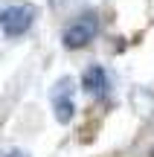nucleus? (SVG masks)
Masks as SVG:
<instances>
[{
	"mask_svg": "<svg viewBox=\"0 0 154 157\" xmlns=\"http://www.w3.org/2000/svg\"><path fill=\"white\" fill-rule=\"evenodd\" d=\"M96 32H99V17H96V12H85V15H79L67 29H64L61 41H64L67 50H81V47H87L93 38H96Z\"/></svg>",
	"mask_w": 154,
	"mask_h": 157,
	"instance_id": "nucleus-1",
	"label": "nucleus"
},
{
	"mask_svg": "<svg viewBox=\"0 0 154 157\" xmlns=\"http://www.w3.org/2000/svg\"><path fill=\"white\" fill-rule=\"evenodd\" d=\"M73 93H76V84H73V78H70V76L58 78V82L52 84V90H50L52 111H55V119L61 125H67L70 119L76 117V99H73Z\"/></svg>",
	"mask_w": 154,
	"mask_h": 157,
	"instance_id": "nucleus-2",
	"label": "nucleus"
},
{
	"mask_svg": "<svg viewBox=\"0 0 154 157\" xmlns=\"http://www.w3.org/2000/svg\"><path fill=\"white\" fill-rule=\"evenodd\" d=\"M35 21V9L32 6H9V9L0 12V29H3L9 38L23 35Z\"/></svg>",
	"mask_w": 154,
	"mask_h": 157,
	"instance_id": "nucleus-3",
	"label": "nucleus"
},
{
	"mask_svg": "<svg viewBox=\"0 0 154 157\" xmlns=\"http://www.w3.org/2000/svg\"><path fill=\"white\" fill-rule=\"evenodd\" d=\"M81 87H85L90 96L102 99V96L108 93V87H111V78H108V73H105L99 64H93V67H87L85 76H81Z\"/></svg>",
	"mask_w": 154,
	"mask_h": 157,
	"instance_id": "nucleus-4",
	"label": "nucleus"
},
{
	"mask_svg": "<svg viewBox=\"0 0 154 157\" xmlns=\"http://www.w3.org/2000/svg\"><path fill=\"white\" fill-rule=\"evenodd\" d=\"M0 157H29V154H23V151H17V148H9V151H3Z\"/></svg>",
	"mask_w": 154,
	"mask_h": 157,
	"instance_id": "nucleus-5",
	"label": "nucleus"
}]
</instances>
